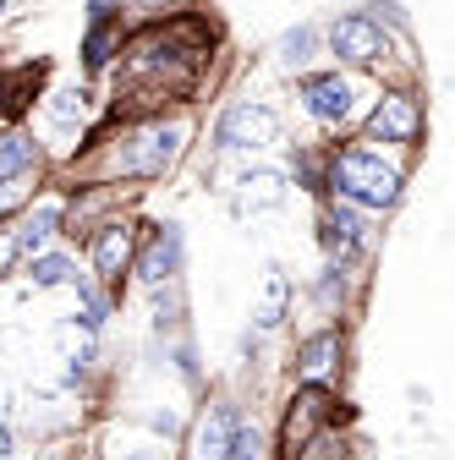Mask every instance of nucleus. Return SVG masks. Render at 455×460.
Wrapping results in <instances>:
<instances>
[{
    "label": "nucleus",
    "instance_id": "nucleus-9",
    "mask_svg": "<svg viewBox=\"0 0 455 460\" xmlns=\"http://www.w3.org/2000/svg\"><path fill=\"white\" fill-rule=\"evenodd\" d=\"M182 274H187L182 219H148L138 236V258H132V285L138 291H165V285H182Z\"/></svg>",
    "mask_w": 455,
    "mask_h": 460
},
{
    "label": "nucleus",
    "instance_id": "nucleus-5",
    "mask_svg": "<svg viewBox=\"0 0 455 460\" xmlns=\"http://www.w3.org/2000/svg\"><path fill=\"white\" fill-rule=\"evenodd\" d=\"M280 137H286V121H280V110L269 99H225L214 127H209V154L219 159H253L263 148H274Z\"/></svg>",
    "mask_w": 455,
    "mask_h": 460
},
{
    "label": "nucleus",
    "instance_id": "nucleus-21",
    "mask_svg": "<svg viewBox=\"0 0 455 460\" xmlns=\"http://www.w3.org/2000/svg\"><path fill=\"white\" fill-rule=\"evenodd\" d=\"M291 313H297V285H291V274L286 269H269L263 274V296L253 302V334L263 340V334H280L291 323Z\"/></svg>",
    "mask_w": 455,
    "mask_h": 460
},
{
    "label": "nucleus",
    "instance_id": "nucleus-13",
    "mask_svg": "<svg viewBox=\"0 0 455 460\" xmlns=\"http://www.w3.org/2000/svg\"><path fill=\"white\" fill-rule=\"evenodd\" d=\"M39 110H44V132H61V137H88L104 104H99L94 83L83 77V83H67V88H49V93L39 99ZM44 132H39V137H44Z\"/></svg>",
    "mask_w": 455,
    "mask_h": 460
},
{
    "label": "nucleus",
    "instance_id": "nucleus-28",
    "mask_svg": "<svg viewBox=\"0 0 455 460\" xmlns=\"http://www.w3.org/2000/svg\"><path fill=\"white\" fill-rule=\"evenodd\" d=\"M33 187H39V181H0V225H6V219L33 198Z\"/></svg>",
    "mask_w": 455,
    "mask_h": 460
},
{
    "label": "nucleus",
    "instance_id": "nucleus-15",
    "mask_svg": "<svg viewBox=\"0 0 455 460\" xmlns=\"http://www.w3.org/2000/svg\"><path fill=\"white\" fill-rule=\"evenodd\" d=\"M286 192H291L286 170H274V164H253V170H242V176L225 187V203H231V214H236V219H258V214H269V208L286 203Z\"/></svg>",
    "mask_w": 455,
    "mask_h": 460
},
{
    "label": "nucleus",
    "instance_id": "nucleus-1",
    "mask_svg": "<svg viewBox=\"0 0 455 460\" xmlns=\"http://www.w3.org/2000/svg\"><path fill=\"white\" fill-rule=\"evenodd\" d=\"M329 198L352 203L362 214H395L406 198V154L379 148L368 137L329 143Z\"/></svg>",
    "mask_w": 455,
    "mask_h": 460
},
{
    "label": "nucleus",
    "instance_id": "nucleus-31",
    "mask_svg": "<svg viewBox=\"0 0 455 460\" xmlns=\"http://www.w3.org/2000/svg\"><path fill=\"white\" fill-rule=\"evenodd\" d=\"M132 12H143V17H170V12H187L192 0H127Z\"/></svg>",
    "mask_w": 455,
    "mask_h": 460
},
{
    "label": "nucleus",
    "instance_id": "nucleus-23",
    "mask_svg": "<svg viewBox=\"0 0 455 460\" xmlns=\"http://www.w3.org/2000/svg\"><path fill=\"white\" fill-rule=\"evenodd\" d=\"M269 55H274V66H280V72H291V77L308 72L318 55H324V22H291L286 33L274 39Z\"/></svg>",
    "mask_w": 455,
    "mask_h": 460
},
{
    "label": "nucleus",
    "instance_id": "nucleus-19",
    "mask_svg": "<svg viewBox=\"0 0 455 460\" xmlns=\"http://www.w3.org/2000/svg\"><path fill=\"white\" fill-rule=\"evenodd\" d=\"M83 274H88V269H83V252H72L67 242H55V247L22 258V279L33 285V291H72Z\"/></svg>",
    "mask_w": 455,
    "mask_h": 460
},
{
    "label": "nucleus",
    "instance_id": "nucleus-32",
    "mask_svg": "<svg viewBox=\"0 0 455 460\" xmlns=\"http://www.w3.org/2000/svg\"><path fill=\"white\" fill-rule=\"evenodd\" d=\"M61 460H104V455H99V444H94V438H77Z\"/></svg>",
    "mask_w": 455,
    "mask_h": 460
},
{
    "label": "nucleus",
    "instance_id": "nucleus-11",
    "mask_svg": "<svg viewBox=\"0 0 455 460\" xmlns=\"http://www.w3.org/2000/svg\"><path fill=\"white\" fill-rule=\"evenodd\" d=\"M318 252L324 263H340V269H362L368 247H373V214L352 208V203H340V198H324L318 203Z\"/></svg>",
    "mask_w": 455,
    "mask_h": 460
},
{
    "label": "nucleus",
    "instance_id": "nucleus-10",
    "mask_svg": "<svg viewBox=\"0 0 455 460\" xmlns=\"http://www.w3.org/2000/svg\"><path fill=\"white\" fill-rule=\"evenodd\" d=\"M352 357V329L346 318H318L291 345V384H340Z\"/></svg>",
    "mask_w": 455,
    "mask_h": 460
},
{
    "label": "nucleus",
    "instance_id": "nucleus-20",
    "mask_svg": "<svg viewBox=\"0 0 455 460\" xmlns=\"http://www.w3.org/2000/svg\"><path fill=\"white\" fill-rule=\"evenodd\" d=\"M72 296H77V307L67 313L72 318V329L83 334V340H104V329H110V318H116L121 313V296L116 291H110V285H99V279H77L72 285Z\"/></svg>",
    "mask_w": 455,
    "mask_h": 460
},
{
    "label": "nucleus",
    "instance_id": "nucleus-33",
    "mask_svg": "<svg viewBox=\"0 0 455 460\" xmlns=\"http://www.w3.org/2000/svg\"><path fill=\"white\" fill-rule=\"evenodd\" d=\"M12 6H17V0H0V22H6V17H12Z\"/></svg>",
    "mask_w": 455,
    "mask_h": 460
},
{
    "label": "nucleus",
    "instance_id": "nucleus-6",
    "mask_svg": "<svg viewBox=\"0 0 455 460\" xmlns=\"http://www.w3.org/2000/svg\"><path fill=\"white\" fill-rule=\"evenodd\" d=\"M138 236H143V219H138L132 208H121V214H110L104 225H94L88 236L77 242L88 279L110 285V291H116L121 302H127V291H132V258H138Z\"/></svg>",
    "mask_w": 455,
    "mask_h": 460
},
{
    "label": "nucleus",
    "instance_id": "nucleus-7",
    "mask_svg": "<svg viewBox=\"0 0 455 460\" xmlns=\"http://www.w3.org/2000/svg\"><path fill=\"white\" fill-rule=\"evenodd\" d=\"M324 55H329V66H346V72H384V61L395 55V39L357 6V12H335L324 22Z\"/></svg>",
    "mask_w": 455,
    "mask_h": 460
},
{
    "label": "nucleus",
    "instance_id": "nucleus-8",
    "mask_svg": "<svg viewBox=\"0 0 455 460\" xmlns=\"http://www.w3.org/2000/svg\"><path fill=\"white\" fill-rule=\"evenodd\" d=\"M247 411L253 406H247L236 389H203L198 406H192V422L182 433V460H219L225 444L236 438V428H242Z\"/></svg>",
    "mask_w": 455,
    "mask_h": 460
},
{
    "label": "nucleus",
    "instance_id": "nucleus-29",
    "mask_svg": "<svg viewBox=\"0 0 455 460\" xmlns=\"http://www.w3.org/2000/svg\"><path fill=\"white\" fill-rule=\"evenodd\" d=\"M12 274H22V247L12 236V225H0V285H6Z\"/></svg>",
    "mask_w": 455,
    "mask_h": 460
},
{
    "label": "nucleus",
    "instance_id": "nucleus-24",
    "mask_svg": "<svg viewBox=\"0 0 455 460\" xmlns=\"http://www.w3.org/2000/svg\"><path fill=\"white\" fill-rule=\"evenodd\" d=\"M148 296V318H154V334L170 340L187 329V291L182 285H165V291H143Z\"/></svg>",
    "mask_w": 455,
    "mask_h": 460
},
{
    "label": "nucleus",
    "instance_id": "nucleus-2",
    "mask_svg": "<svg viewBox=\"0 0 455 460\" xmlns=\"http://www.w3.org/2000/svg\"><path fill=\"white\" fill-rule=\"evenodd\" d=\"M362 93H368V77L346 72V66H308V72H297V110L324 137H352L357 132L362 110H368Z\"/></svg>",
    "mask_w": 455,
    "mask_h": 460
},
{
    "label": "nucleus",
    "instance_id": "nucleus-25",
    "mask_svg": "<svg viewBox=\"0 0 455 460\" xmlns=\"http://www.w3.org/2000/svg\"><path fill=\"white\" fill-rule=\"evenodd\" d=\"M219 460H274V444H269V428L258 422V411H247V417H242L236 438L225 444V455H219Z\"/></svg>",
    "mask_w": 455,
    "mask_h": 460
},
{
    "label": "nucleus",
    "instance_id": "nucleus-16",
    "mask_svg": "<svg viewBox=\"0 0 455 460\" xmlns=\"http://www.w3.org/2000/svg\"><path fill=\"white\" fill-rule=\"evenodd\" d=\"M127 33L132 22L127 17H104V22H83V39H77V66L88 83H99L104 72H116L121 49H127Z\"/></svg>",
    "mask_w": 455,
    "mask_h": 460
},
{
    "label": "nucleus",
    "instance_id": "nucleus-22",
    "mask_svg": "<svg viewBox=\"0 0 455 460\" xmlns=\"http://www.w3.org/2000/svg\"><path fill=\"white\" fill-rule=\"evenodd\" d=\"M286 181L302 198L324 203L329 198V143H291V154H286Z\"/></svg>",
    "mask_w": 455,
    "mask_h": 460
},
{
    "label": "nucleus",
    "instance_id": "nucleus-18",
    "mask_svg": "<svg viewBox=\"0 0 455 460\" xmlns=\"http://www.w3.org/2000/svg\"><path fill=\"white\" fill-rule=\"evenodd\" d=\"M357 291H362V269H340V263H324L313 279H308V307L318 318H346L357 307Z\"/></svg>",
    "mask_w": 455,
    "mask_h": 460
},
{
    "label": "nucleus",
    "instance_id": "nucleus-17",
    "mask_svg": "<svg viewBox=\"0 0 455 460\" xmlns=\"http://www.w3.org/2000/svg\"><path fill=\"white\" fill-rule=\"evenodd\" d=\"M39 176H49V154L33 121L0 127V181H39Z\"/></svg>",
    "mask_w": 455,
    "mask_h": 460
},
{
    "label": "nucleus",
    "instance_id": "nucleus-4",
    "mask_svg": "<svg viewBox=\"0 0 455 460\" xmlns=\"http://www.w3.org/2000/svg\"><path fill=\"white\" fill-rule=\"evenodd\" d=\"M357 137L379 143V148H395V154H417V143L428 137V104L412 83H384L373 88L362 121H357Z\"/></svg>",
    "mask_w": 455,
    "mask_h": 460
},
{
    "label": "nucleus",
    "instance_id": "nucleus-26",
    "mask_svg": "<svg viewBox=\"0 0 455 460\" xmlns=\"http://www.w3.org/2000/svg\"><path fill=\"white\" fill-rule=\"evenodd\" d=\"M291 460H357V444H352V433L346 428H324L318 438H308Z\"/></svg>",
    "mask_w": 455,
    "mask_h": 460
},
{
    "label": "nucleus",
    "instance_id": "nucleus-30",
    "mask_svg": "<svg viewBox=\"0 0 455 460\" xmlns=\"http://www.w3.org/2000/svg\"><path fill=\"white\" fill-rule=\"evenodd\" d=\"M104 17H127V0H83V22H104Z\"/></svg>",
    "mask_w": 455,
    "mask_h": 460
},
{
    "label": "nucleus",
    "instance_id": "nucleus-3",
    "mask_svg": "<svg viewBox=\"0 0 455 460\" xmlns=\"http://www.w3.org/2000/svg\"><path fill=\"white\" fill-rule=\"evenodd\" d=\"M346 422H352V411H346L340 384H291L286 400H280L274 428H269L274 460H291L308 438H318L324 428H346Z\"/></svg>",
    "mask_w": 455,
    "mask_h": 460
},
{
    "label": "nucleus",
    "instance_id": "nucleus-27",
    "mask_svg": "<svg viewBox=\"0 0 455 460\" xmlns=\"http://www.w3.org/2000/svg\"><path fill=\"white\" fill-rule=\"evenodd\" d=\"M395 44H406L412 39V22H406V6H401V0H368V6H362Z\"/></svg>",
    "mask_w": 455,
    "mask_h": 460
},
{
    "label": "nucleus",
    "instance_id": "nucleus-12",
    "mask_svg": "<svg viewBox=\"0 0 455 460\" xmlns=\"http://www.w3.org/2000/svg\"><path fill=\"white\" fill-rule=\"evenodd\" d=\"M99 444L104 460H182V444L159 438L154 428H143L138 417H104L99 433H88Z\"/></svg>",
    "mask_w": 455,
    "mask_h": 460
},
{
    "label": "nucleus",
    "instance_id": "nucleus-14",
    "mask_svg": "<svg viewBox=\"0 0 455 460\" xmlns=\"http://www.w3.org/2000/svg\"><path fill=\"white\" fill-rule=\"evenodd\" d=\"M12 236H17V247H22V258H33V252H44V247H55L61 242V225H67V198L61 192H33L12 219Z\"/></svg>",
    "mask_w": 455,
    "mask_h": 460
}]
</instances>
